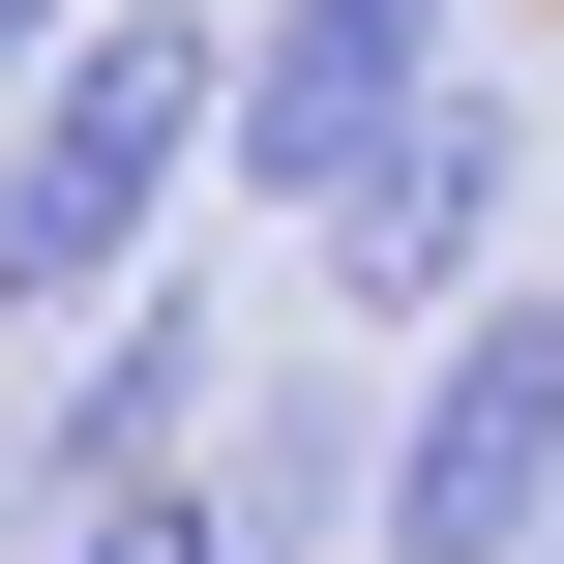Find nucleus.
<instances>
[{
	"instance_id": "1",
	"label": "nucleus",
	"mask_w": 564,
	"mask_h": 564,
	"mask_svg": "<svg viewBox=\"0 0 564 564\" xmlns=\"http://www.w3.org/2000/svg\"><path fill=\"white\" fill-rule=\"evenodd\" d=\"M208 149H238V30H208V0H119V30L0 119V327H59V357H89L119 297H178L149 238H178V178H208Z\"/></svg>"
},
{
	"instance_id": "5",
	"label": "nucleus",
	"mask_w": 564,
	"mask_h": 564,
	"mask_svg": "<svg viewBox=\"0 0 564 564\" xmlns=\"http://www.w3.org/2000/svg\"><path fill=\"white\" fill-rule=\"evenodd\" d=\"M506 178H535V119H506V59H476V89H446V119H416V149L357 178V238H327V297L446 357V327L506 297Z\"/></svg>"
},
{
	"instance_id": "3",
	"label": "nucleus",
	"mask_w": 564,
	"mask_h": 564,
	"mask_svg": "<svg viewBox=\"0 0 564 564\" xmlns=\"http://www.w3.org/2000/svg\"><path fill=\"white\" fill-rule=\"evenodd\" d=\"M387 564H564V297H476L387 387Z\"/></svg>"
},
{
	"instance_id": "4",
	"label": "nucleus",
	"mask_w": 564,
	"mask_h": 564,
	"mask_svg": "<svg viewBox=\"0 0 564 564\" xmlns=\"http://www.w3.org/2000/svg\"><path fill=\"white\" fill-rule=\"evenodd\" d=\"M208 446H238V357H208V268H178V297H119V327L59 357V416L0 446V535H119V506H178Z\"/></svg>"
},
{
	"instance_id": "6",
	"label": "nucleus",
	"mask_w": 564,
	"mask_h": 564,
	"mask_svg": "<svg viewBox=\"0 0 564 564\" xmlns=\"http://www.w3.org/2000/svg\"><path fill=\"white\" fill-rule=\"evenodd\" d=\"M89 30H119V0H0V119H30V89H59Z\"/></svg>"
},
{
	"instance_id": "2",
	"label": "nucleus",
	"mask_w": 564,
	"mask_h": 564,
	"mask_svg": "<svg viewBox=\"0 0 564 564\" xmlns=\"http://www.w3.org/2000/svg\"><path fill=\"white\" fill-rule=\"evenodd\" d=\"M446 89H476V0H268V30H238V149H208V178H238V208H297V238H357V178H387Z\"/></svg>"
},
{
	"instance_id": "7",
	"label": "nucleus",
	"mask_w": 564,
	"mask_h": 564,
	"mask_svg": "<svg viewBox=\"0 0 564 564\" xmlns=\"http://www.w3.org/2000/svg\"><path fill=\"white\" fill-rule=\"evenodd\" d=\"M59 564H238V535H208V476H178V506H119V535H59Z\"/></svg>"
}]
</instances>
